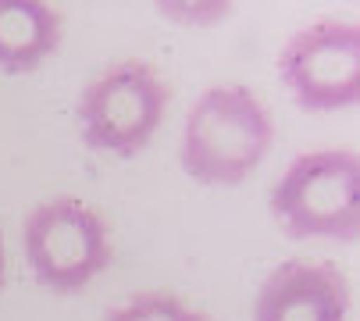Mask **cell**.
<instances>
[{
  "label": "cell",
  "instance_id": "8992f818",
  "mask_svg": "<svg viewBox=\"0 0 360 321\" xmlns=\"http://www.w3.org/2000/svg\"><path fill=\"white\" fill-rule=\"evenodd\" d=\"M349 282L328 260H285L261 282L253 321H346Z\"/></svg>",
  "mask_w": 360,
  "mask_h": 321
},
{
  "label": "cell",
  "instance_id": "277c9868",
  "mask_svg": "<svg viewBox=\"0 0 360 321\" xmlns=\"http://www.w3.org/2000/svg\"><path fill=\"white\" fill-rule=\"evenodd\" d=\"M22 246L39 286L50 293H79L108 272L115 257L104 214L75 196L43 200L25 214Z\"/></svg>",
  "mask_w": 360,
  "mask_h": 321
},
{
  "label": "cell",
  "instance_id": "9c48e42d",
  "mask_svg": "<svg viewBox=\"0 0 360 321\" xmlns=\"http://www.w3.org/2000/svg\"><path fill=\"white\" fill-rule=\"evenodd\" d=\"M158 11H165L168 22H182V25H211L221 22L225 15H232V4L218 0V4H158Z\"/></svg>",
  "mask_w": 360,
  "mask_h": 321
},
{
  "label": "cell",
  "instance_id": "5b68a950",
  "mask_svg": "<svg viewBox=\"0 0 360 321\" xmlns=\"http://www.w3.org/2000/svg\"><path fill=\"white\" fill-rule=\"evenodd\" d=\"M278 75L303 111H342L360 96V29L356 22H314L278 54Z\"/></svg>",
  "mask_w": 360,
  "mask_h": 321
},
{
  "label": "cell",
  "instance_id": "3957f363",
  "mask_svg": "<svg viewBox=\"0 0 360 321\" xmlns=\"http://www.w3.org/2000/svg\"><path fill=\"white\" fill-rule=\"evenodd\" d=\"M168 100L172 86L150 61H118L82 89L75 107L79 136L96 153L129 160L153 143Z\"/></svg>",
  "mask_w": 360,
  "mask_h": 321
},
{
  "label": "cell",
  "instance_id": "7a4b0ae2",
  "mask_svg": "<svg viewBox=\"0 0 360 321\" xmlns=\"http://www.w3.org/2000/svg\"><path fill=\"white\" fill-rule=\"evenodd\" d=\"M271 218L289 239H335L360 236V160L353 150L300 153L278 175L268 196Z\"/></svg>",
  "mask_w": 360,
  "mask_h": 321
},
{
  "label": "cell",
  "instance_id": "30bf717a",
  "mask_svg": "<svg viewBox=\"0 0 360 321\" xmlns=\"http://www.w3.org/2000/svg\"><path fill=\"white\" fill-rule=\"evenodd\" d=\"M8 282V257H4V239H0V289Z\"/></svg>",
  "mask_w": 360,
  "mask_h": 321
},
{
  "label": "cell",
  "instance_id": "6da1fadb",
  "mask_svg": "<svg viewBox=\"0 0 360 321\" xmlns=\"http://www.w3.org/2000/svg\"><path fill=\"white\" fill-rule=\"evenodd\" d=\"M275 125L264 100L239 82L211 86L182 125V168L200 186H239L268 157Z\"/></svg>",
  "mask_w": 360,
  "mask_h": 321
},
{
  "label": "cell",
  "instance_id": "ba28073f",
  "mask_svg": "<svg viewBox=\"0 0 360 321\" xmlns=\"http://www.w3.org/2000/svg\"><path fill=\"white\" fill-rule=\"evenodd\" d=\"M104 321H211L203 310L189 307L182 296L165 293V289H150L129 296L122 307H115Z\"/></svg>",
  "mask_w": 360,
  "mask_h": 321
},
{
  "label": "cell",
  "instance_id": "52a82bcc",
  "mask_svg": "<svg viewBox=\"0 0 360 321\" xmlns=\"http://www.w3.org/2000/svg\"><path fill=\"white\" fill-rule=\"evenodd\" d=\"M65 18L46 0H0V72L29 75L61 46Z\"/></svg>",
  "mask_w": 360,
  "mask_h": 321
}]
</instances>
